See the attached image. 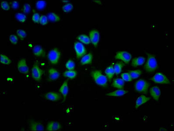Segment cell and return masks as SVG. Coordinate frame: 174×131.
Returning a JSON list of instances; mask_svg holds the SVG:
<instances>
[{"mask_svg":"<svg viewBox=\"0 0 174 131\" xmlns=\"http://www.w3.org/2000/svg\"><path fill=\"white\" fill-rule=\"evenodd\" d=\"M91 75L95 83L98 85L103 87H106L108 85L107 77L103 74L99 70L93 71Z\"/></svg>","mask_w":174,"mask_h":131,"instance_id":"6da1fadb","label":"cell"},{"mask_svg":"<svg viewBox=\"0 0 174 131\" xmlns=\"http://www.w3.org/2000/svg\"><path fill=\"white\" fill-rule=\"evenodd\" d=\"M147 61L144 66L145 70L148 73H152L158 68V65L155 56L152 54L147 53Z\"/></svg>","mask_w":174,"mask_h":131,"instance_id":"7a4b0ae2","label":"cell"},{"mask_svg":"<svg viewBox=\"0 0 174 131\" xmlns=\"http://www.w3.org/2000/svg\"><path fill=\"white\" fill-rule=\"evenodd\" d=\"M150 84L143 79H140L137 81L135 84V89L137 92L143 94H147Z\"/></svg>","mask_w":174,"mask_h":131,"instance_id":"3957f363","label":"cell"},{"mask_svg":"<svg viewBox=\"0 0 174 131\" xmlns=\"http://www.w3.org/2000/svg\"><path fill=\"white\" fill-rule=\"evenodd\" d=\"M61 56L60 51L57 48H54L49 52L48 58L49 61L52 64L56 65L58 63Z\"/></svg>","mask_w":174,"mask_h":131,"instance_id":"277c9868","label":"cell"},{"mask_svg":"<svg viewBox=\"0 0 174 131\" xmlns=\"http://www.w3.org/2000/svg\"><path fill=\"white\" fill-rule=\"evenodd\" d=\"M44 71L36 64L33 67L31 70V75L33 79L37 81H40L41 79Z\"/></svg>","mask_w":174,"mask_h":131,"instance_id":"5b68a950","label":"cell"},{"mask_svg":"<svg viewBox=\"0 0 174 131\" xmlns=\"http://www.w3.org/2000/svg\"><path fill=\"white\" fill-rule=\"evenodd\" d=\"M150 80L154 83L160 84H169L170 82L168 78L161 73H158Z\"/></svg>","mask_w":174,"mask_h":131,"instance_id":"8992f818","label":"cell"},{"mask_svg":"<svg viewBox=\"0 0 174 131\" xmlns=\"http://www.w3.org/2000/svg\"><path fill=\"white\" fill-rule=\"evenodd\" d=\"M132 58L131 55L128 52L125 51L119 52L115 56L116 59L121 60L126 64L129 63Z\"/></svg>","mask_w":174,"mask_h":131,"instance_id":"52a82bcc","label":"cell"},{"mask_svg":"<svg viewBox=\"0 0 174 131\" xmlns=\"http://www.w3.org/2000/svg\"><path fill=\"white\" fill-rule=\"evenodd\" d=\"M74 48L77 58L78 59L81 58L86 53L85 48L84 46L80 42H77L75 43Z\"/></svg>","mask_w":174,"mask_h":131,"instance_id":"ba28073f","label":"cell"},{"mask_svg":"<svg viewBox=\"0 0 174 131\" xmlns=\"http://www.w3.org/2000/svg\"><path fill=\"white\" fill-rule=\"evenodd\" d=\"M17 68L19 71L22 74H26L29 73V68L26 60L24 58H23L19 61L18 63Z\"/></svg>","mask_w":174,"mask_h":131,"instance_id":"9c48e42d","label":"cell"},{"mask_svg":"<svg viewBox=\"0 0 174 131\" xmlns=\"http://www.w3.org/2000/svg\"><path fill=\"white\" fill-rule=\"evenodd\" d=\"M89 36L91 42L94 46L97 47L100 38L99 31L96 30L91 31L89 33Z\"/></svg>","mask_w":174,"mask_h":131,"instance_id":"30bf717a","label":"cell"},{"mask_svg":"<svg viewBox=\"0 0 174 131\" xmlns=\"http://www.w3.org/2000/svg\"><path fill=\"white\" fill-rule=\"evenodd\" d=\"M46 99L52 101H57L61 98V95L58 93L54 91L49 92L45 95Z\"/></svg>","mask_w":174,"mask_h":131,"instance_id":"8fae6325","label":"cell"},{"mask_svg":"<svg viewBox=\"0 0 174 131\" xmlns=\"http://www.w3.org/2000/svg\"><path fill=\"white\" fill-rule=\"evenodd\" d=\"M60 76L59 72L53 68H50L48 70V79L51 81H53L58 79Z\"/></svg>","mask_w":174,"mask_h":131,"instance_id":"7c38bea8","label":"cell"},{"mask_svg":"<svg viewBox=\"0 0 174 131\" xmlns=\"http://www.w3.org/2000/svg\"><path fill=\"white\" fill-rule=\"evenodd\" d=\"M59 91L63 96V101L64 102L65 100L68 93V86L67 80L64 82L60 87Z\"/></svg>","mask_w":174,"mask_h":131,"instance_id":"4fadbf2b","label":"cell"},{"mask_svg":"<svg viewBox=\"0 0 174 131\" xmlns=\"http://www.w3.org/2000/svg\"><path fill=\"white\" fill-rule=\"evenodd\" d=\"M150 92V95L154 99L157 101L158 100L161 95V91L158 86H154L151 88Z\"/></svg>","mask_w":174,"mask_h":131,"instance_id":"5bb4252c","label":"cell"},{"mask_svg":"<svg viewBox=\"0 0 174 131\" xmlns=\"http://www.w3.org/2000/svg\"><path fill=\"white\" fill-rule=\"evenodd\" d=\"M61 128V124L58 122L51 121L49 122L46 126V130L48 131H56Z\"/></svg>","mask_w":174,"mask_h":131,"instance_id":"9a60e30c","label":"cell"},{"mask_svg":"<svg viewBox=\"0 0 174 131\" xmlns=\"http://www.w3.org/2000/svg\"><path fill=\"white\" fill-rule=\"evenodd\" d=\"M30 129L31 131H43L44 130V127L41 122L32 121L30 124Z\"/></svg>","mask_w":174,"mask_h":131,"instance_id":"2e32d148","label":"cell"},{"mask_svg":"<svg viewBox=\"0 0 174 131\" xmlns=\"http://www.w3.org/2000/svg\"><path fill=\"white\" fill-rule=\"evenodd\" d=\"M34 55L38 57L45 56L46 52L42 47L39 45L35 46L33 50Z\"/></svg>","mask_w":174,"mask_h":131,"instance_id":"e0dca14e","label":"cell"},{"mask_svg":"<svg viewBox=\"0 0 174 131\" xmlns=\"http://www.w3.org/2000/svg\"><path fill=\"white\" fill-rule=\"evenodd\" d=\"M125 84V82L122 79L117 78L114 79L112 85L114 88L119 89H123Z\"/></svg>","mask_w":174,"mask_h":131,"instance_id":"ac0fdd59","label":"cell"},{"mask_svg":"<svg viewBox=\"0 0 174 131\" xmlns=\"http://www.w3.org/2000/svg\"><path fill=\"white\" fill-rule=\"evenodd\" d=\"M150 99V98L142 95L140 96L137 99L135 105V108L137 109L143 104L145 103Z\"/></svg>","mask_w":174,"mask_h":131,"instance_id":"d6986e66","label":"cell"},{"mask_svg":"<svg viewBox=\"0 0 174 131\" xmlns=\"http://www.w3.org/2000/svg\"><path fill=\"white\" fill-rule=\"evenodd\" d=\"M145 61V58L143 57H139L133 59L131 62V65L134 67L142 65Z\"/></svg>","mask_w":174,"mask_h":131,"instance_id":"ffe728a7","label":"cell"},{"mask_svg":"<svg viewBox=\"0 0 174 131\" xmlns=\"http://www.w3.org/2000/svg\"><path fill=\"white\" fill-rule=\"evenodd\" d=\"M93 58V55L91 53L87 54L82 58L81 61V64L82 65L90 64L92 62Z\"/></svg>","mask_w":174,"mask_h":131,"instance_id":"44dd1931","label":"cell"},{"mask_svg":"<svg viewBox=\"0 0 174 131\" xmlns=\"http://www.w3.org/2000/svg\"><path fill=\"white\" fill-rule=\"evenodd\" d=\"M128 91L123 90L119 89L108 93L106 95L109 96L119 97L123 96L127 93Z\"/></svg>","mask_w":174,"mask_h":131,"instance_id":"7402d4cb","label":"cell"},{"mask_svg":"<svg viewBox=\"0 0 174 131\" xmlns=\"http://www.w3.org/2000/svg\"><path fill=\"white\" fill-rule=\"evenodd\" d=\"M105 73L109 80L111 81L115 74L113 65H111L108 67L106 70Z\"/></svg>","mask_w":174,"mask_h":131,"instance_id":"603a6c76","label":"cell"},{"mask_svg":"<svg viewBox=\"0 0 174 131\" xmlns=\"http://www.w3.org/2000/svg\"><path fill=\"white\" fill-rule=\"evenodd\" d=\"M77 73L73 70H68L65 71L63 74V76L69 79H72L74 78L76 76Z\"/></svg>","mask_w":174,"mask_h":131,"instance_id":"cb8c5ba5","label":"cell"},{"mask_svg":"<svg viewBox=\"0 0 174 131\" xmlns=\"http://www.w3.org/2000/svg\"><path fill=\"white\" fill-rule=\"evenodd\" d=\"M125 64L123 62H120L116 63L114 67L115 74L116 75L120 74Z\"/></svg>","mask_w":174,"mask_h":131,"instance_id":"d4e9b609","label":"cell"},{"mask_svg":"<svg viewBox=\"0 0 174 131\" xmlns=\"http://www.w3.org/2000/svg\"><path fill=\"white\" fill-rule=\"evenodd\" d=\"M77 39L81 42L86 45L89 44L91 43L90 38L86 35H80L77 37Z\"/></svg>","mask_w":174,"mask_h":131,"instance_id":"484cf974","label":"cell"},{"mask_svg":"<svg viewBox=\"0 0 174 131\" xmlns=\"http://www.w3.org/2000/svg\"><path fill=\"white\" fill-rule=\"evenodd\" d=\"M128 73L133 80L138 78L142 74V72L140 70H137L129 71Z\"/></svg>","mask_w":174,"mask_h":131,"instance_id":"4316f807","label":"cell"},{"mask_svg":"<svg viewBox=\"0 0 174 131\" xmlns=\"http://www.w3.org/2000/svg\"><path fill=\"white\" fill-rule=\"evenodd\" d=\"M1 62L4 65H9L11 62V60L6 56L1 54Z\"/></svg>","mask_w":174,"mask_h":131,"instance_id":"83f0119b","label":"cell"},{"mask_svg":"<svg viewBox=\"0 0 174 131\" xmlns=\"http://www.w3.org/2000/svg\"><path fill=\"white\" fill-rule=\"evenodd\" d=\"M48 16L49 20L52 22H58L60 20L59 16L54 13H50Z\"/></svg>","mask_w":174,"mask_h":131,"instance_id":"f1b7e54d","label":"cell"},{"mask_svg":"<svg viewBox=\"0 0 174 131\" xmlns=\"http://www.w3.org/2000/svg\"><path fill=\"white\" fill-rule=\"evenodd\" d=\"M65 66L68 70H73L75 67V64L72 60H69L66 62Z\"/></svg>","mask_w":174,"mask_h":131,"instance_id":"f546056e","label":"cell"},{"mask_svg":"<svg viewBox=\"0 0 174 131\" xmlns=\"http://www.w3.org/2000/svg\"><path fill=\"white\" fill-rule=\"evenodd\" d=\"M16 17L18 21L21 23L24 22L26 19V16L21 13L17 14L16 15Z\"/></svg>","mask_w":174,"mask_h":131,"instance_id":"4dcf8cb0","label":"cell"},{"mask_svg":"<svg viewBox=\"0 0 174 131\" xmlns=\"http://www.w3.org/2000/svg\"><path fill=\"white\" fill-rule=\"evenodd\" d=\"M46 3L45 1H38L36 3V7L39 10L44 9L46 6Z\"/></svg>","mask_w":174,"mask_h":131,"instance_id":"1f68e13d","label":"cell"},{"mask_svg":"<svg viewBox=\"0 0 174 131\" xmlns=\"http://www.w3.org/2000/svg\"><path fill=\"white\" fill-rule=\"evenodd\" d=\"M17 33L18 36L22 40H23L27 36L26 32L22 29L18 30L17 31Z\"/></svg>","mask_w":174,"mask_h":131,"instance_id":"d6a6232c","label":"cell"},{"mask_svg":"<svg viewBox=\"0 0 174 131\" xmlns=\"http://www.w3.org/2000/svg\"><path fill=\"white\" fill-rule=\"evenodd\" d=\"M73 6L71 4H68L64 5L62 7L63 11L66 13L70 12L73 9Z\"/></svg>","mask_w":174,"mask_h":131,"instance_id":"836d02e7","label":"cell"},{"mask_svg":"<svg viewBox=\"0 0 174 131\" xmlns=\"http://www.w3.org/2000/svg\"><path fill=\"white\" fill-rule=\"evenodd\" d=\"M121 76L122 79L125 81L130 82L132 80V79L128 73H123L121 74Z\"/></svg>","mask_w":174,"mask_h":131,"instance_id":"e575fe53","label":"cell"},{"mask_svg":"<svg viewBox=\"0 0 174 131\" xmlns=\"http://www.w3.org/2000/svg\"><path fill=\"white\" fill-rule=\"evenodd\" d=\"M9 40L13 44L16 45L18 42V38L15 35L12 34L9 37Z\"/></svg>","mask_w":174,"mask_h":131,"instance_id":"d590c367","label":"cell"},{"mask_svg":"<svg viewBox=\"0 0 174 131\" xmlns=\"http://www.w3.org/2000/svg\"><path fill=\"white\" fill-rule=\"evenodd\" d=\"M39 22L42 25H46L48 22V20L47 17L45 15L42 16L40 17Z\"/></svg>","mask_w":174,"mask_h":131,"instance_id":"8d00e7d4","label":"cell"},{"mask_svg":"<svg viewBox=\"0 0 174 131\" xmlns=\"http://www.w3.org/2000/svg\"><path fill=\"white\" fill-rule=\"evenodd\" d=\"M1 8L5 11H8L10 9V7L8 3L6 1H2L1 4Z\"/></svg>","mask_w":174,"mask_h":131,"instance_id":"74e56055","label":"cell"},{"mask_svg":"<svg viewBox=\"0 0 174 131\" xmlns=\"http://www.w3.org/2000/svg\"><path fill=\"white\" fill-rule=\"evenodd\" d=\"M39 14L37 13L34 14L33 16L32 19L33 21L35 23H39L40 19Z\"/></svg>","mask_w":174,"mask_h":131,"instance_id":"f35d334b","label":"cell"},{"mask_svg":"<svg viewBox=\"0 0 174 131\" xmlns=\"http://www.w3.org/2000/svg\"><path fill=\"white\" fill-rule=\"evenodd\" d=\"M31 7L29 4H26L24 5L23 7V11L25 14H28L30 12L31 10Z\"/></svg>","mask_w":174,"mask_h":131,"instance_id":"ab89813d","label":"cell"},{"mask_svg":"<svg viewBox=\"0 0 174 131\" xmlns=\"http://www.w3.org/2000/svg\"><path fill=\"white\" fill-rule=\"evenodd\" d=\"M19 4L16 1H13L12 4V7L14 9H17L19 7Z\"/></svg>","mask_w":174,"mask_h":131,"instance_id":"60d3db41","label":"cell"},{"mask_svg":"<svg viewBox=\"0 0 174 131\" xmlns=\"http://www.w3.org/2000/svg\"><path fill=\"white\" fill-rule=\"evenodd\" d=\"M63 2H64V3H67V2H68V1H63Z\"/></svg>","mask_w":174,"mask_h":131,"instance_id":"b9f144b4","label":"cell"}]
</instances>
